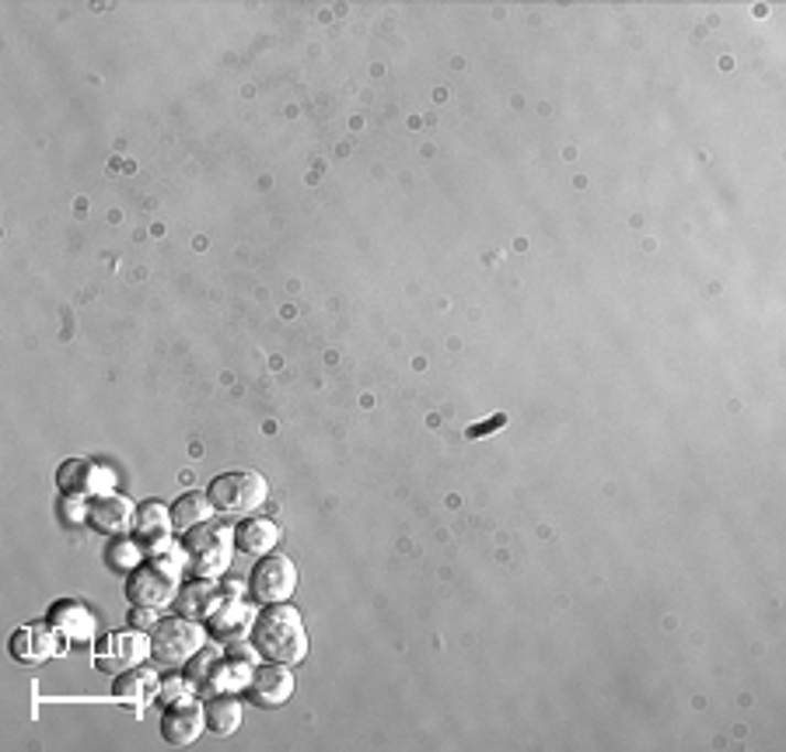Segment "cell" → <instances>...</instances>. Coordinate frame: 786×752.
Masks as SVG:
<instances>
[{"label":"cell","mask_w":786,"mask_h":752,"mask_svg":"<svg viewBox=\"0 0 786 752\" xmlns=\"http://www.w3.org/2000/svg\"><path fill=\"white\" fill-rule=\"evenodd\" d=\"M248 588H252V599L262 602V605L287 602L298 588V571H294L291 557H280V554L259 557L252 578H248Z\"/></svg>","instance_id":"4"},{"label":"cell","mask_w":786,"mask_h":752,"mask_svg":"<svg viewBox=\"0 0 786 752\" xmlns=\"http://www.w3.org/2000/svg\"><path fill=\"white\" fill-rule=\"evenodd\" d=\"M56 483L60 491H67L74 497H101L116 486V476L98 462H85V459H67L56 470Z\"/></svg>","instance_id":"6"},{"label":"cell","mask_w":786,"mask_h":752,"mask_svg":"<svg viewBox=\"0 0 786 752\" xmlns=\"http://www.w3.org/2000/svg\"><path fill=\"white\" fill-rule=\"evenodd\" d=\"M137 533L143 539H161V536H169L172 533V515L164 512V504L151 501V504H143L140 507V515H137Z\"/></svg>","instance_id":"20"},{"label":"cell","mask_w":786,"mask_h":752,"mask_svg":"<svg viewBox=\"0 0 786 752\" xmlns=\"http://www.w3.org/2000/svg\"><path fill=\"white\" fill-rule=\"evenodd\" d=\"M252 647L259 658L280 662V665H298L308 655V634L291 605H266V613L252 620Z\"/></svg>","instance_id":"1"},{"label":"cell","mask_w":786,"mask_h":752,"mask_svg":"<svg viewBox=\"0 0 786 752\" xmlns=\"http://www.w3.org/2000/svg\"><path fill=\"white\" fill-rule=\"evenodd\" d=\"M88 522L101 528V533H122V528H130L133 522V504L122 494H101L88 507Z\"/></svg>","instance_id":"14"},{"label":"cell","mask_w":786,"mask_h":752,"mask_svg":"<svg viewBox=\"0 0 786 752\" xmlns=\"http://www.w3.org/2000/svg\"><path fill=\"white\" fill-rule=\"evenodd\" d=\"M151 655V641L140 634V630H119V634H109L98 647V668L106 673H127V668H137L143 658Z\"/></svg>","instance_id":"7"},{"label":"cell","mask_w":786,"mask_h":752,"mask_svg":"<svg viewBox=\"0 0 786 752\" xmlns=\"http://www.w3.org/2000/svg\"><path fill=\"white\" fill-rule=\"evenodd\" d=\"M245 694H248V700H252L256 707L273 710V707H280V703L291 700V694H294V676L287 673V665L266 662L259 673H252V679H248Z\"/></svg>","instance_id":"8"},{"label":"cell","mask_w":786,"mask_h":752,"mask_svg":"<svg viewBox=\"0 0 786 752\" xmlns=\"http://www.w3.org/2000/svg\"><path fill=\"white\" fill-rule=\"evenodd\" d=\"M56 652V626L50 623H35V626H22L18 634L11 637V655L22 662V665H39L53 658Z\"/></svg>","instance_id":"10"},{"label":"cell","mask_w":786,"mask_h":752,"mask_svg":"<svg viewBox=\"0 0 786 752\" xmlns=\"http://www.w3.org/2000/svg\"><path fill=\"white\" fill-rule=\"evenodd\" d=\"M217 668H220V655L217 652H200L190 658V665H185V679H190L193 686H214V676H217Z\"/></svg>","instance_id":"21"},{"label":"cell","mask_w":786,"mask_h":752,"mask_svg":"<svg viewBox=\"0 0 786 752\" xmlns=\"http://www.w3.org/2000/svg\"><path fill=\"white\" fill-rule=\"evenodd\" d=\"M50 623L56 626V634H64L71 641H91L95 634V616L88 613V605H80L74 599H64L50 609Z\"/></svg>","instance_id":"12"},{"label":"cell","mask_w":786,"mask_h":752,"mask_svg":"<svg viewBox=\"0 0 786 752\" xmlns=\"http://www.w3.org/2000/svg\"><path fill=\"white\" fill-rule=\"evenodd\" d=\"M206 724L203 707L196 703H172L169 715L161 718V735L169 745H193Z\"/></svg>","instance_id":"11"},{"label":"cell","mask_w":786,"mask_h":752,"mask_svg":"<svg viewBox=\"0 0 786 752\" xmlns=\"http://www.w3.org/2000/svg\"><path fill=\"white\" fill-rule=\"evenodd\" d=\"M127 599L143 609H164L175 599V571L169 563H140L127 581Z\"/></svg>","instance_id":"5"},{"label":"cell","mask_w":786,"mask_h":752,"mask_svg":"<svg viewBox=\"0 0 786 752\" xmlns=\"http://www.w3.org/2000/svg\"><path fill=\"white\" fill-rule=\"evenodd\" d=\"M280 542V528L270 518H245L235 528V546L248 557H266L273 554V546Z\"/></svg>","instance_id":"13"},{"label":"cell","mask_w":786,"mask_h":752,"mask_svg":"<svg viewBox=\"0 0 786 752\" xmlns=\"http://www.w3.org/2000/svg\"><path fill=\"white\" fill-rule=\"evenodd\" d=\"M203 647V630L196 620H169L154 630V641H151V658L158 665H169V668H179L190 662L196 652Z\"/></svg>","instance_id":"3"},{"label":"cell","mask_w":786,"mask_h":752,"mask_svg":"<svg viewBox=\"0 0 786 752\" xmlns=\"http://www.w3.org/2000/svg\"><path fill=\"white\" fill-rule=\"evenodd\" d=\"M206 494L224 515H252L266 501V480L259 473H224L206 486Z\"/></svg>","instance_id":"2"},{"label":"cell","mask_w":786,"mask_h":752,"mask_svg":"<svg viewBox=\"0 0 786 752\" xmlns=\"http://www.w3.org/2000/svg\"><path fill=\"white\" fill-rule=\"evenodd\" d=\"M185 546H190V554L196 560V571L203 578H211L217 571H224L227 560H232V550H227V533H220L217 525L211 522H203L193 528V536L185 539Z\"/></svg>","instance_id":"9"},{"label":"cell","mask_w":786,"mask_h":752,"mask_svg":"<svg viewBox=\"0 0 786 752\" xmlns=\"http://www.w3.org/2000/svg\"><path fill=\"white\" fill-rule=\"evenodd\" d=\"M211 630H214V637H227V641H235L241 630H252V613H248V605L245 602H220L214 609V616H211Z\"/></svg>","instance_id":"18"},{"label":"cell","mask_w":786,"mask_h":752,"mask_svg":"<svg viewBox=\"0 0 786 752\" xmlns=\"http://www.w3.org/2000/svg\"><path fill=\"white\" fill-rule=\"evenodd\" d=\"M217 605H220L217 584L214 581H193L190 588H182V595H179V616L211 620Z\"/></svg>","instance_id":"15"},{"label":"cell","mask_w":786,"mask_h":752,"mask_svg":"<svg viewBox=\"0 0 786 752\" xmlns=\"http://www.w3.org/2000/svg\"><path fill=\"white\" fill-rule=\"evenodd\" d=\"M154 694H158V679H154V673H148V668H140V665L127 668V673L116 679V700H127L133 707L148 703Z\"/></svg>","instance_id":"17"},{"label":"cell","mask_w":786,"mask_h":752,"mask_svg":"<svg viewBox=\"0 0 786 752\" xmlns=\"http://www.w3.org/2000/svg\"><path fill=\"white\" fill-rule=\"evenodd\" d=\"M203 715H206V728H211L214 735H232L241 724V703L235 697L220 694L203 707Z\"/></svg>","instance_id":"19"},{"label":"cell","mask_w":786,"mask_h":752,"mask_svg":"<svg viewBox=\"0 0 786 752\" xmlns=\"http://www.w3.org/2000/svg\"><path fill=\"white\" fill-rule=\"evenodd\" d=\"M214 501L211 494H182L175 504H172V528L175 533H190V528L203 525V522H211L214 518Z\"/></svg>","instance_id":"16"}]
</instances>
